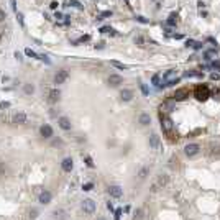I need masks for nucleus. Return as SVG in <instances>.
<instances>
[{
  "mask_svg": "<svg viewBox=\"0 0 220 220\" xmlns=\"http://www.w3.org/2000/svg\"><path fill=\"white\" fill-rule=\"evenodd\" d=\"M26 122V115L23 112H18V113L13 115V123H25Z\"/></svg>",
  "mask_w": 220,
  "mask_h": 220,
  "instance_id": "obj_18",
  "label": "nucleus"
},
{
  "mask_svg": "<svg viewBox=\"0 0 220 220\" xmlns=\"http://www.w3.org/2000/svg\"><path fill=\"white\" fill-rule=\"evenodd\" d=\"M176 22H177V15H176V13H171L169 18L166 20V23H167L169 26H174V25H176Z\"/></svg>",
  "mask_w": 220,
  "mask_h": 220,
  "instance_id": "obj_21",
  "label": "nucleus"
},
{
  "mask_svg": "<svg viewBox=\"0 0 220 220\" xmlns=\"http://www.w3.org/2000/svg\"><path fill=\"white\" fill-rule=\"evenodd\" d=\"M107 209H109V210H113V205H112V202H109V204H107Z\"/></svg>",
  "mask_w": 220,
  "mask_h": 220,
  "instance_id": "obj_48",
  "label": "nucleus"
},
{
  "mask_svg": "<svg viewBox=\"0 0 220 220\" xmlns=\"http://www.w3.org/2000/svg\"><path fill=\"white\" fill-rule=\"evenodd\" d=\"M184 76H186V77H194V76H199V77H200L202 74H200V72H194V71H187Z\"/></svg>",
  "mask_w": 220,
  "mask_h": 220,
  "instance_id": "obj_28",
  "label": "nucleus"
},
{
  "mask_svg": "<svg viewBox=\"0 0 220 220\" xmlns=\"http://www.w3.org/2000/svg\"><path fill=\"white\" fill-rule=\"evenodd\" d=\"M5 18H7V17H5V12H3V10H0V22H3Z\"/></svg>",
  "mask_w": 220,
  "mask_h": 220,
  "instance_id": "obj_42",
  "label": "nucleus"
},
{
  "mask_svg": "<svg viewBox=\"0 0 220 220\" xmlns=\"http://www.w3.org/2000/svg\"><path fill=\"white\" fill-rule=\"evenodd\" d=\"M186 97H189V90H187V89H177L176 92L173 94V99L174 100H184Z\"/></svg>",
  "mask_w": 220,
  "mask_h": 220,
  "instance_id": "obj_8",
  "label": "nucleus"
},
{
  "mask_svg": "<svg viewBox=\"0 0 220 220\" xmlns=\"http://www.w3.org/2000/svg\"><path fill=\"white\" fill-rule=\"evenodd\" d=\"M138 122L141 125H149V123H151V117H149L148 113H141V115H140V118H138Z\"/></svg>",
  "mask_w": 220,
  "mask_h": 220,
  "instance_id": "obj_20",
  "label": "nucleus"
},
{
  "mask_svg": "<svg viewBox=\"0 0 220 220\" xmlns=\"http://www.w3.org/2000/svg\"><path fill=\"white\" fill-rule=\"evenodd\" d=\"M10 104L8 102H0V109H8Z\"/></svg>",
  "mask_w": 220,
  "mask_h": 220,
  "instance_id": "obj_39",
  "label": "nucleus"
},
{
  "mask_svg": "<svg viewBox=\"0 0 220 220\" xmlns=\"http://www.w3.org/2000/svg\"><path fill=\"white\" fill-rule=\"evenodd\" d=\"M194 44H195L194 40H187V41H186V46H187V48H189V46H194Z\"/></svg>",
  "mask_w": 220,
  "mask_h": 220,
  "instance_id": "obj_40",
  "label": "nucleus"
},
{
  "mask_svg": "<svg viewBox=\"0 0 220 220\" xmlns=\"http://www.w3.org/2000/svg\"><path fill=\"white\" fill-rule=\"evenodd\" d=\"M58 125L62 128V130H71V122H69L68 117H59Z\"/></svg>",
  "mask_w": 220,
  "mask_h": 220,
  "instance_id": "obj_13",
  "label": "nucleus"
},
{
  "mask_svg": "<svg viewBox=\"0 0 220 220\" xmlns=\"http://www.w3.org/2000/svg\"><path fill=\"white\" fill-rule=\"evenodd\" d=\"M212 68H214V69H217V71H220V61H218V59L212 61Z\"/></svg>",
  "mask_w": 220,
  "mask_h": 220,
  "instance_id": "obj_32",
  "label": "nucleus"
},
{
  "mask_svg": "<svg viewBox=\"0 0 220 220\" xmlns=\"http://www.w3.org/2000/svg\"><path fill=\"white\" fill-rule=\"evenodd\" d=\"M161 128H163V131L167 133V135H171V133H173V130H174L173 120H171L169 117H163V113H161Z\"/></svg>",
  "mask_w": 220,
  "mask_h": 220,
  "instance_id": "obj_2",
  "label": "nucleus"
},
{
  "mask_svg": "<svg viewBox=\"0 0 220 220\" xmlns=\"http://www.w3.org/2000/svg\"><path fill=\"white\" fill-rule=\"evenodd\" d=\"M122 82H123V79H122V76H118V74H112L109 77V84H110V86H120Z\"/></svg>",
  "mask_w": 220,
  "mask_h": 220,
  "instance_id": "obj_16",
  "label": "nucleus"
},
{
  "mask_svg": "<svg viewBox=\"0 0 220 220\" xmlns=\"http://www.w3.org/2000/svg\"><path fill=\"white\" fill-rule=\"evenodd\" d=\"M35 92V87L31 86V84H26L25 86V94H33Z\"/></svg>",
  "mask_w": 220,
  "mask_h": 220,
  "instance_id": "obj_27",
  "label": "nucleus"
},
{
  "mask_svg": "<svg viewBox=\"0 0 220 220\" xmlns=\"http://www.w3.org/2000/svg\"><path fill=\"white\" fill-rule=\"evenodd\" d=\"M59 95H61L59 89H51L50 94H48V100H50L51 104H54V102H58V100H59Z\"/></svg>",
  "mask_w": 220,
  "mask_h": 220,
  "instance_id": "obj_10",
  "label": "nucleus"
},
{
  "mask_svg": "<svg viewBox=\"0 0 220 220\" xmlns=\"http://www.w3.org/2000/svg\"><path fill=\"white\" fill-rule=\"evenodd\" d=\"M141 90H143V94H145V95L148 94V89H146V86H145V84H141Z\"/></svg>",
  "mask_w": 220,
  "mask_h": 220,
  "instance_id": "obj_45",
  "label": "nucleus"
},
{
  "mask_svg": "<svg viewBox=\"0 0 220 220\" xmlns=\"http://www.w3.org/2000/svg\"><path fill=\"white\" fill-rule=\"evenodd\" d=\"M199 151H200V146H199L197 143H191V145H187L186 148H184V153H186L187 156H195Z\"/></svg>",
  "mask_w": 220,
  "mask_h": 220,
  "instance_id": "obj_4",
  "label": "nucleus"
},
{
  "mask_svg": "<svg viewBox=\"0 0 220 220\" xmlns=\"http://www.w3.org/2000/svg\"><path fill=\"white\" fill-rule=\"evenodd\" d=\"M84 159H86V164L89 166V167H94V161H92V158H90V156H84Z\"/></svg>",
  "mask_w": 220,
  "mask_h": 220,
  "instance_id": "obj_29",
  "label": "nucleus"
},
{
  "mask_svg": "<svg viewBox=\"0 0 220 220\" xmlns=\"http://www.w3.org/2000/svg\"><path fill=\"white\" fill-rule=\"evenodd\" d=\"M61 166H62V169H64L66 173H69V171H72V167H74V163H72L71 158H66V159H62Z\"/></svg>",
  "mask_w": 220,
  "mask_h": 220,
  "instance_id": "obj_15",
  "label": "nucleus"
},
{
  "mask_svg": "<svg viewBox=\"0 0 220 220\" xmlns=\"http://www.w3.org/2000/svg\"><path fill=\"white\" fill-rule=\"evenodd\" d=\"M210 79H212V81H218V79H220V76L214 72V74H210Z\"/></svg>",
  "mask_w": 220,
  "mask_h": 220,
  "instance_id": "obj_41",
  "label": "nucleus"
},
{
  "mask_svg": "<svg viewBox=\"0 0 220 220\" xmlns=\"http://www.w3.org/2000/svg\"><path fill=\"white\" fill-rule=\"evenodd\" d=\"M58 5H59L58 2H51V5H50V7H51L53 10H56V8H58Z\"/></svg>",
  "mask_w": 220,
  "mask_h": 220,
  "instance_id": "obj_44",
  "label": "nucleus"
},
{
  "mask_svg": "<svg viewBox=\"0 0 220 220\" xmlns=\"http://www.w3.org/2000/svg\"><path fill=\"white\" fill-rule=\"evenodd\" d=\"M120 97H122L123 102H128V100H131V97H133V92H131L130 89H123L120 92Z\"/></svg>",
  "mask_w": 220,
  "mask_h": 220,
  "instance_id": "obj_17",
  "label": "nucleus"
},
{
  "mask_svg": "<svg viewBox=\"0 0 220 220\" xmlns=\"http://www.w3.org/2000/svg\"><path fill=\"white\" fill-rule=\"evenodd\" d=\"M174 79H177V69H169V71H166L164 76H163V81H164L166 84H169L171 81H174Z\"/></svg>",
  "mask_w": 220,
  "mask_h": 220,
  "instance_id": "obj_7",
  "label": "nucleus"
},
{
  "mask_svg": "<svg viewBox=\"0 0 220 220\" xmlns=\"http://www.w3.org/2000/svg\"><path fill=\"white\" fill-rule=\"evenodd\" d=\"M215 51V50H214ZM214 51H207V53H205L204 56H205V59H207V61H210L212 59V54H214Z\"/></svg>",
  "mask_w": 220,
  "mask_h": 220,
  "instance_id": "obj_36",
  "label": "nucleus"
},
{
  "mask_svg": "<svg viewBox=\"0 0 220 220\" xmlns=\"http://www.w3.org/2000/svg\"><path fill=\"white\" fill-rule=\"evenodd\" d=\"M17 18H18V22H20V25H25V22H23V15H22V13H20V12H17Z\"/></svg>",
  "mask_w": 220,
  "mask_h": 220,
  "instance_id": "obj_34",
  "label": "nucleus"
},
{
  "mask_svg": "<svg viewBox=\"0 0 220 220\" xmlns=\"http://www.w3.org/2000/svg\"><path fill=\"white\" fill-rule=\"evenodd\" d=\"M122 187L120 186H110L109 187V194L112 195V197H115V199H118V197H122Z\"/></svg>",
  "mask_w": 220,
  "mask_h": 220,
  "instance_id": "obj_11",
  "label": "nucleus"
},
{
  "mask_svg": "<svg viewBox=\"0 0 220 220\" xmlns=\"http://www.w3.org/2000/svg\"><path fill=\"white\" fill-rule=\"evenodd\" d=\"M40 133H41V137H44V138H51L53 137V128H51L50 125H43V127L40 128Z\"/></svg>",
  "mask_w": 220,
  "mask_h": 220,
  "instance_id": "obj_12",
  "label": "nucleus"
},
{
  "mask_svg": "<svg viewBox=\"0 0 220 220\" xmlns=\"http://www.w3.org/2000/svg\"><path fill=\"white\" fill-rule=\"evenodd\" d=\"M89 40H90V36H89V35H86V36H81V38H79V40L76 41V44H77V43H84V41H89Z\"/></svg>",
  "mask_w": 220,
  "mask_h": 220,
  "instance_id": "obj_30",
  "label": "nucleus"
},
{
  "mask_svg": "<svg viewBox=\"0 0 220 220\" xmlns=\"http://www.w3.org/2000/svg\"><path fill=\"white\" fill-rule=\"evenodd\" d=\"M10 3H12V8L17 12V0H10Z\"/></svg>",
  "mask_w": 220,
  "mask_h": 220,
  "instance_id": "obj_43",
  "label": "nucleus"
},
{
  "mask_svg": "<svg viewBox=\"0 0 220 220\" xmlns=\"http://www.w3.org/2000/svg\"><path fill=\"white\" fill-rule=\"evenodd\" d=\"M149 146H151L153 149H156L159 146V137H158V135L153 133L151 137H149Z\"/></svg>",
  "mask_w": 220,
  "mask_h": 220,
  "instance_id": "obj_19",
  "label": "nucleus"
},
{
  "mask_svg": "<svg viewBox=\"0 0 220 220\" xmlns=\"http://www.w3.org/2000/svg\"><path fill=\"white\" fill-rule=\"evenodd\" d=\"M68 77H69V72L66 71V69H61V71H58L56 76H54V84H62Z\"/></svg>",
  "mask_w": 220,
  "mask_h": 220,
  "instance_id": "obj_6",
  "label": "nucleus"
},
{
  "mask_svg": "<svg viewBox=\"0 0 220 220\" xmlns=\"http://www.w3.org/2000/svg\"><path fill=\"white\" fill-rule=\"evenodd\" d=\"M153 84L159 87V74H155V76H153Z\"/></svg>",
  "mask_w": 220,
  "mask_h": 220,
  "instance_id": "obj_33",
  "label": "nucleus"
},
{
  "mask_svg": "<svg viewBox=\"0 0 220 220\" xmlns=\"http://www.w3.org/2000/svg\"><path fill=\"white\" fill-rule=\"evenodd\" d=\"M120 215H122V210L117 209V210H115V220H120Z\"/></svg>",
  "mask_w": 220,
  "mask_h": 220,
  "instance_id": "obj_37",
  "label": "nucleus"
},
{
  "mask_svg": "<svg viewBox=\"0 0 220 220\" xmlns=\"http://www.w3.org/2000/svg\"><path fill=\"white\" fill-rule=\"evenodd\" d=\"M51 197H53V195H51L50 191H43V192L38 195V200H40L41 204H50V202H51Z\"/></svg>",
  "mask_w": 220,
  "mask_h": 220,
  "instance_id": "obj_9",
  "label": "nucleus"
},
{
  "mask_svg": "<svg viewBox=\"0 0 220 220\" xmlns=\"http://www.w3.org/2000/svg\"><path fill=\"white\" fill-rule=\"evenodd\" d=\"M107 17H112V12H110V10H107V12H102L99 17H97V20H104V18H107Z\"/></svg>",
  "mask_w": 220,
  "mask_h": 220,
  "instance_id": "obj_26",
  "label": "nucleus"
},
{
  "mask_svg": "<svg viewBox=\"0 0 220 220\" xmlns=\"http://www.w3.org/2000/svg\"><path fill=\"white\" fill-rule=\"evenodd\" d=\"M25 54H26V56H30V58L40 59V54H36V53H35V51H31L30 48H26V50H25Z\"/></svg>",
  "mask_w": 220,
  "mask_h": 220,
  "instance_id": "obj_22",
  "label": "nucleus"
},
{
  "mask_svg": "<svg viewBox=\"0 0 220 220\" xmlns=\"http://www.w3.org/2000/svg\"><path fill=\"white\" fill-rule=\"evenodd\" d=\"M69 5L76 7V8H82V5H81V3L77 2V0H71V2H69Z\"/></svg>",
  "mask_w": 220,
  "mask_h": 220,
  "instance_id": "obj_31",
  "label": "nucleus"
},
{
  "mask_svg": "<svg viewBox=\"0 0 220 220\" xmlns=\"http://www.w3.org/2000/svg\"><path fill=\"white\" fill-rule=\"evenodd\" d=\"M0 40H2V36H0Z\"/></svg>",
  "mask_w": 220,
  "mask_h": 220,
  "instance_id": "obj_50",
  "label": "nucleus"
},
{
  "mask_svg": "<svg viewBox=\"0 0 220 220\" xmlns=\"http://www.w3.org/2000/svg\"><path fill=\"white\" fill-rule=\"evenodd\" d=\"M53 218L54 220H68L66 212L62 210V209H54V210H53Z\"/></svg>",
  "mask_w": 220,
  "mask_h": 220,
  "instance_id": "obj_14",
  "label": "nucleus"
},
{
  "mask_svg": "<svg viewBox=\"0 0 220 220\" xmlns=\"http://www.w3.org/2000/svg\"><path fill=\"white\" fill-rule=\"evenodd\" d=\"M146 176V169H141V171H140V177H141V179H143V177H145Z\"/></svg>",
  "mask_w": 220,
  "mask_h": 220,
  "instance_id": "obj_46",
  "label": "nucleus"
},
{
  "mask_svg": "<svg viewBox=\"0 0 220 220\" xmlns=\"http://www.w3.org/2000/svg\"><path fill=\"white\" fill-rule=\"evenodd\" d=\"M100 31H102V33H110V35H117V33H115V30H113V28H110V26H104V28H100Z\"/></svg>",
  "mask_w": 220,
  "mask_h": 220,
  "instance_id": "obj_24",
  "label": "nucleus"
},
{
  "mask_svg": "<svg viewBox=\"0 0 220 220\" xmlns=\"http://www.w3.org/2000/svg\"><path fill=\"white\" fill-rule=\"evenodd\" d=\"M137 20H138V22H140V23H148V20H146V18H145V17H140V15L137 17Z\"/></svg>",
  "mask_w": 220,
  "mask_h": 220,
  "instance_id": "obj_38",
  "label": "nucleus"
},
{
  "mask_svg": "<svg viewBox=\"0 0 220 220\" xmlns=\"http://www.w3.org/2000/svg\"><path fill=\"white\" fill-rule=\"evenodd\" d=\"M167 179H169V177H167L166 174H159L158 179H156V182L153 184V189H151V191H158L159 187L166 186V184H167Z\"/></svg>",
  "mask_w": 220,
  "mask_h": 220,
  "instance_id": "obj_5",
  "label": "nucleus"
},
{
  "mask_svg": "<svg viewBox=\"0 0 220 220\" xmlns=\"http://www.w3.org/2000/svg\"><path fill=\"white\" fill-rule=\"evenodd\" d=\"M112 66L117 68V69H120V71H125V69H127V66L122 64V62H118V61H112Z\"/></svg>",
  "mask_w": 220,
  "mask_h": 220,
  "instance_id": "obj_23",
  "label": "nucleus"
},
{
  "mask_svg": "<svg viewBox=\"0 0 220 220\" xmlns=\"http://www.w3.org/2000/svg\"><path fill=\"white\" fill-rule=\"evenodd\" d=\"M82 210L89 215L94 214V210H95V202H94L92 199H86V200L82 202Z\"/></svg>",
  "mask_w": 220,
  "mask_h": 220,
  "instance_id": "obj_3",
  "label": "nucleus"
},
{
  "mask_svg": "<svg viewBox=\"0 0 220 220\" xmlns=\"http://www.w3.org/2000/svg\"><path fill=\"white\" fill-rule=\"evenodd\" d=\"M133 220H143V210H141V209H138V210L135 212Z\"/></svg>",
  "mask_w": 220,
  "mask_h": 220,
  "instance_id": "obj_25",
  "label": "nucleus"
},
{
  "mask_svg": "<svg viewBox=\"0 0 220 220\" xmlns=\"http://www.w3.org/2000/svg\"><path fill=\"white\" fill-rule=\"evenodd\" d=\"M194 48H195V50H200V48H202V43H195Z\"/></svg>",
  "mask_w": 220,
  "mask_h": 220,
  "instance_id": "obj_47",
  "label": "nucleus"
},
{
  "mask_svg": "<svg viewBox=\"0 0 220 220\" xmlns=\"http://www.w3.org/2000/svg\"><path fill=\"white\" fill-rule=\"evenodd\" d=\"M92 187H94L92 182H87V184H84V186H82V189H84V191H90Z\"/></svg>",
  "mask_w": 220,
  "mask_h": 220,
  "instance_id": "obj_35",
  "label": "nucleus"
},
{
  "mask_svg": "<svg viewBox=\"0 0 220 220\" xmlns=\"http://www.w3.org/2000/svg\"><path fill=\"white\" fill-rule=\"evenodd\" d=\"M194 95L197 100H207L210 97V90H209L207 86H197L194 90Z\"/></svg>",
  "mask_w": 220,
  "mask_h": 220,
  "instance_id": "obj_1",
  "label": "nucleus"
},
{
  "mask_svg": "<svg viewBox=\"0 0 220 220\" xmlns=\"http://www.w3.org/2000/svg\"><path fill=\"white\" fill-rule=\"evenodd\" d=\"M97 220H105V218H104V217H97Z\"/></svg>",
  "mask_w": 220,
  "mask_h": 220,
  "instance_id": "obj_49",
  "label": "nucleus"
}]
</instances>
